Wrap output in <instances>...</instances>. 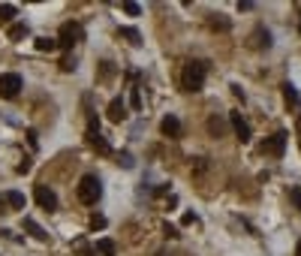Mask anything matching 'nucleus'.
Masks as SVG:
<instances>
[{
	"label": "nucleus",
	"instance_id": "obj_1",
	"mask_svg": "<svg viewBox=\"0 0 301 256\" xmlns=\"http://www.w3.org/2000/svg\"><path fill=\"white\" fill-rule=\"evenodd\" d=\"M205 75H208L205 61H190V64L184 66V72H181V84H184V91H190V94L202 91V88H205Z\"/></svg>",
	"mask_w": 301,
	"mask_h": 256
},
{
	"label": "nucleus",
	"instance_id": "obj_2",
	"mask_svg": "<svg viewBox=\"0 0 301 256\" xmlns=\"http://www.w3.org/2000/svg\"><path fill=\"white\" fill-rule=\"evenodd\" d=\"M100 196H103V184H100L97 175H84V178L78 181V199H81L84 205H97Z\"/></svg>",
	"mask_w": 301,
	"mask_h": 256
},
{
	"label": "nucleus",
	"instance_id": "obj_3",
	"mask_svg": "<svg viewBox=\"0 0 301 256\" xmlns=\"http://www.w3.org/2000/svg\"><path fill=\"white\" fill-rule=\"evenodd\" d=\"M81 39H84V27H81L78 21H66L58 33V49H72V46L81 42Z\"/></svg>",
	"mask_w": 301,
	"mask_h": 256
},
{
	"label": "nucleus",
	"instance_id": "obj_4",
	"mask_svg": "<svg viewBox=\"0 0 301 256\" xmlns=\"http://www.w3.org/2000/svg\"><path fill=\"white\" fill-rule=\"evenodd\" d=\"M18 91H21V75L18 72H3L0 75V97L12 100V97H18Z\"/></svg>",
	"mask_w": 301,
	"mask_h": 256
},
{
	"label": "nucleus",
	"instance_id": "obj_5",
	"mask_svg": "<svg viewBox=\"0 0 301 256\" xmlns=\"http://www.w3.org/2000/svg\"><path fill=\"white\" fill-rule=\"evenodd\" d=\"M286 139H289V133H283V130H280V133H274V136L262 145V151H265V154H271V157H283V151H286Z\"/></svg>",
	"mask_w": 301,
	"mask_h": 256
},
{
	"label": "nucleus",
	"instance_id": "obj_6",
	"mask_svg": "<svg viewBox=\"0 0 301 256\" xmlns=\"http://www.w3.org/2000/svg\"><path fill=\"white\" fill-rule=\"evenodd\" d=\"M229 127H232V133L238 136V142H250V124L241 118L238 112H232V115H229Z\"/></svg>",
	"mask_w": 301,
	"mask_h": 256
},
{
	"label": "nucleus",
	"instance_id": "obj_7",
	"mask_svg": "<svg viewBox=\"0 0 301 256\" xmlns=\"http://www.w3.org/2000/svg\"><path fill=\"white\" fill-rule=\"evenodd\" d=\"M36 202H39L46 211H55V208H58V196H55V190H49L46 184L36 187Z\"/></svg>",
	"mask_w": 301,
	"mask_h": 256
},
{
	"label": "nucleus",
	"instance_id": "obj_8",
	"mask_svg": "<svg viewBox=\"0 0 301 256\" xmlns=\"http://www.w3.org/2000/svg\"><path fill=\"white\" fill-rule=\"evenodd\" d=\"M123 118H126V103H123L120 97H115V100L109 103V121H112V124H120Z\"/></svg>",
	"mask_w": 301,
	"mask_h": 256
},
{
	"label": "nucleus",
	"instance_id": "obj_9",
	"mask_svg": "<svg viewBox=\"0 0 301 256\" xmlns=\"http://www.w3.org/2000/svg\"><path fill=\"white\" fill-rule=\"evenodd\" d=\"M160 130H163V136L178 139V136H181V121L175 118V115H166V118H163V124H160Z\"/></svg>",
	"mask_w": 301,
	"mask_h": 256
},
{
	"label": "nucleus",
	"instance_id": "obj_10",
	"mask_svg": "<svg viewBox=\"0 0 301 256\" xmlns=\"http://www.w3.org/2000/svg\"><path fill=\"white\" fill-rule=\"evenodd\" d=\"M226 127H229V121H226V118H220V115H211V118H208V133H211L214 139L226 136Z\"/></svg>",
	"mask_w": 301,
	"mask_h": 256
},
{
	"label": "nucleus",
	"instance_id": "obj_11",
	"mask_svg": "<svg viewBox=\"0 0 301 256\" xmlns=\"http://www.w3.org/2000/svg\"><path fill=\"white\" fill-rule=\"evenodd\" d=\"M24 229H27V232H30L36 241H46V238H49V232H46V229H42L36 220H30V217H24Z\"/></svg>",
	"mask_w": 301,
	"mask_h": 256
},
{
	"label": "nucleus",
	"instance_id": "obj_12",
	"mask_svg": "<svg viewBox=\"0 0 301 256\" xmlns=\"http://www.w3.org/2000/svg\"><path fill=\"white\" fill-rule=\"evenodd\" d=\"M283 100H286V106H292V109H298L301 106V97H298V91H295V84H283Z\"/></svg>",
	"mask_w": 301,
	"mask_h": 256
},
{
	"label": "nucleus",
	"instance_id": "obj_13",
	"mask_svg": "<svg viewBox=\"0 0 301 256\" xmlns=\"http://www.w3.org/2000/svg\"><path fill=\"white\" fill-rule=\"evenodd\" d=\"M88 145H91V148H97L100 154H109V142H106L100 133H91V130H88Z\"/></svg>",
	"mask_w": 301,
	"mask_h": 256
},
{
	"label": "nucleus",
	"instance_id": "obj_14",
	"mask_svg": "<svg viewBox=\"0 0 301 256\" xmlns=\"http://www.w3.org/2000/svg\"><path fill=\"white\" fill-rule=\"evenodd\" d=\"M3 199H6V205H9V208H15V211L27 205V199H24V196H21V193H18V190H9V193H6V196H3Z\"/></svg>",
	"mask_w": 301,
	"mask_h": 256
},
{
	"label": "nucleus",
	"instance_id": "obj_15",
	"mask_svg": "<svg viewBox=\"0 0 301 256\" xmlns=\"http://www.w3.org/2000/svg\"><path fill=\"white\" fill-rule=\"evenodd\" d=\"M97 253L115 256V253H118V247H115V241H112V238H100V241H97Z\"/></svg>",
	"mask_w": 301,
	"mask_h": 256
},
{
	"label": "nucleus",
	"instance_id": "obj_16",
	"mask_svg": "<svg viewBox=\"0 0 301 256\" xmlns=\"http://www.w3.org/2000/svg\"><path fill=\"white\" fill-rule=\"evenodd\" d=\"M15 15H18V9H15L12 3H3V6H0V24H9V21H15Z\"/></svg>",
	"mask_w": 301,
	"mask_h": 256
},
{
	"label": "nucleus",
	"instance_id": "obj_17",
	"mask_svg": "<svg viewBox=\"0 0 301 256\" xmlns=\"http://www.w3.org/2000/svg\"><path fill=\"white\" fill-rule=\"evenodd\" d=\"M24 36H27V24H21V21H18V24H12V27H9V39H12V42H21Z\"/></svg>",
	"mask_w": 301,
	"mask_h": 256
},
{
	"label": "nucleus",
	"instance_id": "obj_18",
	"mask_svg": "<svg viewBox=\"0 0 301 256\" xmlns=\"http://www.w3.org/2000/svg\"><path fill=\"white\" fill-rule=\"evenodd\" d=\"M253 39H256V42H253L256 49H262V46L268 49V46H271V33H268V30H262V27H256V33H253Z\"/></svg>",
	"mask_w": 301,
	"mask_h": 256
},
{
	"label": "nucleus",
	"instance_id": "obj_19",
	"mask_svg": "<svg viewBox=\"0 0 301 256\" xmlns=\"http://www.w3.org/2000/svg\"><path fill=\"white\" fill-rule=\"evenodd\" d=\"M33 46H36V52H55V49H58V39H52V36H39Z\"/></svg>",
	"mask_w": 301,
	"mask_h": 256
},
{
	"label": "nucleus",
	"instance_id": "obj_20",
	"mask_svg": "<svg viewBox=\"0 0 301 256\" xmlns=\"http://www.w3.org/2000/svg\"><path fill=\"white\" fill-rule=\"evenodd\" d=\"M118 36H126L133 46H142V33H139V30H133V27H120Z\"/></svg>",
	"mask_w": 301,
	"mask_h": 256
},
{
	"label": "nucleus",
	"instance_id": "obj_21",
	"mask_svg": "<svg viewBox=\"0 0 301 256\" xmlns=\"http://www.w3.org/2000/svg\"><path fill=\"white\" fill-rule=\"evenodd\" d=\"M120 6H123V12H126V15H142V6H139V3H133V0H123Z\"/></svg>",
	"mask_w": 301,
	"mask_h": 256
},
{
	"label": "nucleus",
	"instance_id": "obj_22",
	"mask_svg": "<svg viewBox=\"0 0 301 256\" xmlns=\"http://www.w3.org/2000/svg\"><path fill=\"white\" fill-rule=\"evenodd\" d=\"M91 229H94V232H97V229H106V217H103V214H94V217H91Z\"/></svg>",
	"mask_w": 301,
	"mask_h": 256
},
{
	"label": "nucleus",
	"instance_id": "obj_23",
	"mask_svg": "<svg viewBox=\"0 0 301 256\" xmlns=\"http://www.w3.org/2000/svg\"><path fill=\"white\" fill-rule=\"evenodd\" d=\"M208 21H211V27H220V30H229V21H226V18H217V15H211Z\"/></svg>",
	"mask_w": 301,
	"mask_h": 256
},
{
	"label": "nucleus",
	"instance_id": "obj_24",
	"mask_svg": "<svg viewBox=\"0 0 301 256\" xmlns=\"http://www.w3.org/2000/svg\"><path fill=\"white\" fill-rule=\"evenodd\" d=\"M163 235H166V238H178V226H172V223H163Z\"/></svg>",
	"mask_w": 301,
	"mask_h": 256
},
{
	"label": "nucleus",
	"instance_id": "obj_25",
	"mask_svg": "<svg viewBox=\"0 0 301 256\" xmlns=\"http://www.w3.org/2000/svg\"><path fill=\"white\" fill-rule=\"evenodd\" d=\"M60 69H63V72H72V69H75V61H72V58L66 55V58L60 61Z\"/></svg>",
	"mask_w": 301,
	"mask_h": 256
},
{
	"label": "nucleus",
	"instance_id": "obj_26",
	"mask_svg": "<svg viewBox=\"0 0 301 256\" xmlns=\"http://www.w3.org/2000/svg\"><path fill=\"white\" fill-rule=\"evenodd\" d=\"M118 163H120V166H123V169H133V157H130L126 151H123V154H120V157H118Z\"/></svg>",
	"mask_w": 301,
	"mask_h": 256
},
{
	"label": "nucleus",
	"instance_id": "obj_27",
	"mask_svg": "<svg viewBox=\"0 0 301 256\" xmlns=\"http://www.w3.org/2000/svg\"><path fill=\"white\" fill-rule=\"evenodd\" d=\"M196 220H199V217H196L193 211H184V217H181V223H184V226H190V223H196Z\"/></svg>",
	"mask_w": 301,
	"mask_h": 256
},
{
	"label": "nucleus",
	"instance_id": "obj_28",
	"mask_svg": "<svg viewBox=\"0 0 301 256\" xmlns=\"http://www.w3.org/2000/svg\"><path fill=\"white\" fill-rule=\"evenodd\" d=\"M130 103H133V109H142V100H139V88H133V97H130Z\"/></svg>",
	"mask_w": 301,
	"mask_h": 256
},
{
	"label": "nucleus",
	"instance_id": "obj_29",
	"mask_svg": "<svg viewBox=\"0 0 301 256\" xmlns=\"http://www.w3.org/2000/svg\"><path fill=\"white\" fill-rule=\"evenodd\" d=\"M289 196H292V202L301 208V190H298V187H292V190H289Z\"/></svg>",
	"mask_w": 301,
	"mask_h": 256
},
{
	"label": "nucleus",
	"instance_id": "obj_30",
	"mask_svg": "<svg viewBox=\"0 0 301 256\" xmlns=\"http://www.w3.org/2000/svg\"><path fill=\"white\" fill-rule=\"evenodd\" d=\"M18 172L24 175V172H30V160H24V163H18Z\"/></svg>",
	"mask_w": 301,
	"mask_h": 256
},
{
	"label": "nucleus",
	"instance_id": "obj_31",
	"mask_svg": "<svg viewBox=\"0 0 301 256\" xmlns=\"http://www.w3.org/2000/svg\"><path fill=\"white\" fill-rule=\"evenodd\" d=\"M3 205H6V199H3V196H0V211H6V208H3Z\"/></svg>",
	"mask_w": 301,
	"mask_h": 256
},
{
	"label": "nucleus",
	"instance_id": "obj_32",
	"mask_svg": "<svg viewBox=\"0 0 301 256\" xmlns=\"http://www.w3.org/2000/svg\"><path fill=\"white\" fill-rule=\"evenodd\" d=\"M157 256H169V253H157Z\"/></svg>",
	"mask_w": 301,
	"mask_h": 256
},
{
	"label": "nucleus",
	"instance_id": "obj_33",
	"mask_svg": "<svg viewBox=\"0 0 301 256\" xmlns=\"http://www.w3.org/2000/svg\"><path fill=\"white\" fill-rule=\"evenodd\" d=\"M298 256H301V244H298Z\"/></svg>",
	"mask_w": 301,
	"mask_h": 256
}]
</instances>
